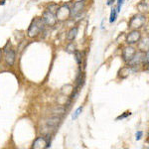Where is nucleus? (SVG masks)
<instances>
[{
    "mask_svg": "<svg viewBox=\"0 0 149 149\" xmlns=\"http://www.w3.org/2000/svg\"><path fill=\"white\" fill-rule=\"evenodd\" d=\"M44 25H45V22H44L43 18L42 19H35L32 22V24L30 25L28 30V35L30 37H34L37 36L44 28Z\"/></svg>",
    "mask_w": 149,
    "mask_h": 149,
    "instance_id": "1",
    "label": "nucleus"
},
{
    "mask_svg": "<svg viewBox=\"0 0 149 149\" xmlns=\"http://www.w3.org/2000/svg\"><path fill=\"white\" fill-rule=\"evenodd\" d=\"M4 60H5L7 66H12L15 62V52L12 49H5L4 50Z\"/></svg>",
    "mask_w": 149,
    "mask_h": 149,
    "instance_id": "2",
    "label": "nucleus"
},
{
    "mask_svg": "<svg viewBox=\"0 0 149 149\" xmlns=\"http://www.w3.org/2000/svg\"><path fill=\"white\" fill-rule=\"evenodd\" d=\"M144 22H145L144 16L137 15L131 19L130 23H129V27H132V28H139V27L143 26Z\"/></svg>",
    "mask_w": 149,
    "mask_h": 149,
    "instance_id": "3",
    "label": "nucleus"
},
{
    "mask_svg": "<svg viewBox=\"0 0 149 149\" xmlns=\"http://www.w3.org/2000/svg\"><path fill=\"white\" fill-rule=\"evenodd\" d=\"M71 15V10L69 9V7L67 5H64L62 7H60L59 9H57V18L61 19H66Z\"/></svg>",
    "mask_w": 149,
    "mask_h": 149,
    "instance_id": "4",
    "label": "nucleus"
},
{
    "mask_svg": "<svg viewBox=\"0 0 149 149\" xmlns=\"http://www.w3.org/2000/svg\"><path fill=\"white\" fill-rule=\"evenodd\" d=\"M43 20L45 22V24L47 25H50V26H53L55 25V23L57 22V19L55 18V15L53 14V12L48 10L44 13L43 15Z\"/></svg>",
    "mask_w": 149,
    "mask_h": 149,
    "instance_id": "5",
    "label": "nucleus"
},
{
    "mask_svg": "<svg viewBox=\"0 0 149 149\" xmlns=\"http://www.w3.org/2000/svg\"><path fill=\"white\" fill-rule=\"evenodd\" d=\"M50 146V142H47L45 137H38L33 143V148L40 149V148H48Z\"/></svg>",
    "mask_w": 149,
    "mask_h": 149,
    "instance_id": "6",
    "label": "nucleus"
},
{
    "mask_svg": "<svg viewBox=\"0 0 149 149\" xmlns=\"http://www.w3.org/2000/svg\"><path fill=\"white\" fill-rule=\"evenodd\" d=\"M136 53L135 49L132 47H126L124 48V50L122 51V58L125 62H128L129 60H131L132 57L134 56V54Z\"/></svg>",
    "mask_w": 149,
    "mask_h": 149,
    "instance_id": "7",
    "label": "nucleus"
},
{
    "mask_svg": "<svg viewBox=\"0 0 149 149\" xmlns=\"http://www.w3.org/2000/svg\"><path fill=\"white\" fill-rule=\"evenodd\" d=\"M140 37H141V35H140V33L138 32L137 30L131 31V32L128 34V36H127V43L128 44L137 43V42L140 40Z\"/></svg>",
    "mask_w": 149,
    "mask_h": 149,
    "instance_id": "8",
    "label": "nucleus"
},
{
    "mask_svg": "<svg viewBox=\"0 0 149 149\" xmlns=\"http://www.w3.org/2000/svg\"><path fill=\"white\" fill-rule=\"evenodd\" d=\"M84 7V1H79V2H76L73 9L71 10V15H77L79 12L82 11Z\"/></svg>",
    "mask_w": 149,
    "mask_h": 149,
    "instance_id": "9",
    "label": "nucleus"
},
{
    "mask_svg": "<svg viewBox=\"0 0 149 149\" xmlns=\"http://www.w3.org/2000/svg\"><path fill=\"white\" fill-rule=\"evenodd\" d=\"M60 121H61L60 117L55 116V117H52V118L48 119V122L47 123H48V125H49V126L56 127V126H58V124L60 123Z\"/></svg>",
    "mask_w": 149,
    "mask_h": 149,
    "instance_id": "10",
    "label": "nucleus"
},
{
    "mask_svg": "<svg viewBox=\"0 0 149 149\" xmlns=\"http://www.w3.org/2000/svg\"><path fill=\"white\" fill-rule=\"evenodd\" d=\"M77 34H78V28L77 27H74V28L71 29L70 32H69L68 40L69 41H74V40L76 39V37H77Z\"/></svg>",
    "mask_w": 149,
    "mask_h": 149,
    "instance_id": "11",
    "label": "nucleus"
},
{
    "mask_svg": "<svg viewBox=\"0 0 149 149\" xmlns=\"http://www.w3.org/2000/svg\"><path fill=\"white\" fill-rule=\"evenodd\" d=\"M117 11L115 8H112V13H110V23H113L115 20H116V17H117Z\"/></svg>",
    "mask_w": 149,
    "mask_h": 149,
    "instance_id": "12",
    "label": "nucleus"
},
{
    "mask_svg": "<svg viewBox=\"0 0 149 149\" xmlns=\"http://www.w3.org/2000/svg\"><path fill=\"white\" fill-rule=\"evenodd\" d=\"M75 57H76V61H77V63L79 65H81L82 62H83V55H82L81 52L75 51Z\"/></svg>",
    "mask_w": 149,
    "mask_h": 149,
    "instance_id": "13",
    "label": "nucleus"
},
{
    "mask_svg": "<svg viewBox=\"0 0 149 149\" xmlns=\"http://www.w3.org/2000/svg\"><path fill=\"white\" fill-rule=\"evenodd\" d=\"M82 112H83V108H82V106H81V108H79L77 110H76V112L74 113V115H73V116H72V119H73V120H75V119H77L78 117H79V115L82 113Z\"/></svg>",
    "mask_w": 149,
    "mask_h": 149,
    "instance_id": "14",
    "label": "nucleus"
},
{
    "mask_svg": "<svg viewBox=\"0 0 149 149\" xmlns=\"http://www.w3.org/2000/svg\"><path fill=\"white\" fill-rule=\"evenodd\" d=\"M75 49H76V48H75V45H74L73 43H70V44L68 45V47H67V51H68L69 53H74V52H75Z\"/></svg>",
    "mask_w": 149,
    "mask_h": 149,
    "instance_id": "15",
    "label": "nucleus"
},
{
    "mask_svg": "<svg viewBox=\"0 0 149 149\" xmlns=\"http://www.w3.org/2000/svg\"><path fill=\"white\" fill-rule=\"evenodd\" d=\"M129 115H131V112H124L123 114H121V115H119L118 117L116 118V120H120V119H123V118H126L127 116H129Z\"/></svg>",
    "mask_w": 149,
    "mask_h": 149,
    "instance_id": "16",
    "label": "nucleus"
},
{
    "mask_svg": "<svg viewBox=\"0 0 149 149\" xmlns=\"http://www.w3.org/2000/svg\"><path fill=\"white\" fill-rule=\"evenodd\" d=\"M123 2H124V0H117V9H116L117 13H118V12H120L121 6H122Z\"/></svg>",
    "mask_w": 149,
    "mask_h": 149,
    "instance_id": "17",
    "label": "nucleus"
},
{
    "mask_svg": "<svg viewBox=\"0 0 149 149\" xmlns=\"http://www.w3.org/2000/svg\"><path fill=\"white\" fill-rule=\"evenodd\" d=\"M142 135H143V132H142V131H137V132H136V134H135V139L136 140H140V139H141V137H142Z\"/></svg>",
    "mask_w": 149,
    "mask_h": 149,
    "instance_id": "18",
    "label": "nucleus"
},
{
    "mask_svg": "<svg viewBox=\"0 0 149 149\" xmlns=\"http://www.w3.org/2000/svg\"><path fill=\"white\" fill-rule=\"evenodd\" d=\"M113 2H114V0H108V5H112Z\"/></svg>",
    "mask_w": 149,
    "mask_h": 149,
    "instance_id": "19",
    "label": "nucleus"
},
{
    "mask_svg": "<svg viewBox=\"0 0 149 149\" xmlns=\"http://www.w3.org/2000/svg\"><path fill=\"white\" fill-rule=\"evenodd\" d=\"M2 55H3V50L0 49V61H1V59H2Z\"/></svg>",
    "mask_w": 149,
    "mask_h": 149,
    "instance_id": "20",
    "label": "nucleus"
}]
</instances>
